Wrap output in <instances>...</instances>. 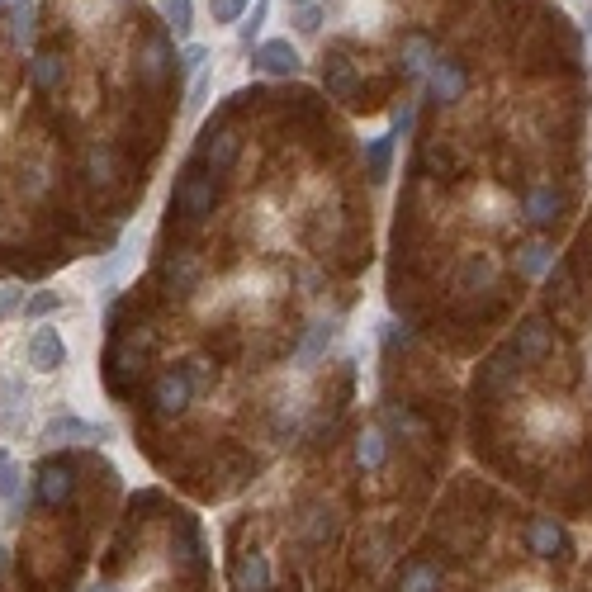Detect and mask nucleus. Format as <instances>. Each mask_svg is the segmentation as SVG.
Masks as SVG:
<instances>
[{"mask_svg":"<svg viewBox=\"0 0 592 592\" xmlns=\"http://www.w3.org/2000/svg\"><path fill=\"white\" fill-rule=\"evenodd\" d=\"M214 199H218L214 171L199 162V157H190V166L180 171L176 190H171V218H176L180 228H199L204 218L214 214Z\"/></svg>","mask_w":592,"mask_h":592,"instance_id":"obj_1","label":"nucleus"},{"mask_svg":"<svg viewBox=\"0 0 592 592\" xmlns=\"http://www.w3.org/2000/svg\"><path fill=\"white\" fill-rule=\"evenodd\" d=\"M237 152H242V133H237L233 124H223V119H214V124H204V133H199V147L195 157L214 176H223V171H233L237 166Z\"/></svg>","mask_w":592,"mask_h":592,"instance_id":"obj_2","label":"nucleus"},{"mask_svg":"<svg viewBox=\"0 0 592 592\" xmlns=\"http://www.w3.org/2000/svg\"><path fill=\"white\" fill-rule=\"evenodd\" d=\"M190 398H195V379H190V370H162V375L152 379V413L162 417V422L185 413Z\"/></svg>","mask_w":592,"mask_h":592,"instance_id":"obj_3","label":"nucleus"},{"mask_svg":"<svg viewBox=\"0 0 592 592\" xmlns=\"http://www.w3.org/2000/svg\"><path fill=\"white\" fill-rule=\"evenodd\" d=\"M76 493V465L72 460H43L34 479V503L38 507H62Z\"/></svg>","mask_w":592,"mask_h":592,"instance_id":"obj_4","label":"nucleus"},{"mask_svg":"<svg viewBox=\"0 0 592 592\" xmlns=\"http://www.w3.org/2000/svg\"><path fill=\"white\" fill-rule=\"evenodd\" d=\"M171 62H176V53H171V38H166L162 29H152V34L138 38V76H143L147 86H166Z\"/></svg>","mask_w":592,"mask_h":592,"instance_id":"obj_5","label":"nucleus"},{"mask_svg":"<svg viewBox=\"0 0 592 592\" xmlns=\"http://www.w3.org/2000/svg\"><path fill=\"white\" fill-rule=\"evenodd\" d=\"M323 86H327L332 100H351V105H360V72L341 48H332V53L323 57Z\"/></svg>","mask_w":592,"mask_h":592,"instance_id":"obj_6","label":"nucleus"},{"mask_svg":"<svg viewBox=\"0 0 592 592\" xmlns=\"http://www.w3.org/2000/svg\"><path fill=\"white\" fill-rule=\"evenodd\" d=\"M431 100H441V105H455V100H465V86H469V76H465V62H455V57H436L431 62Z\"/></svg>","mask_w":592,"mask_h":592,"instance_id":"obj_7","label":"nucleus"},{"mask_svg":"<svg viewBox=\"0 0 592 592\" xmlns=\"http://www.w3.org/2000/svg\"><path fill=\"white\" fill-rule=\"evenodd\" d=\"M252 67L266 76H294L299 72V53H294L289 38H270V43L252 48Z\"/></svg>","mask_w":592,"mask_h":592,"instance_id":"obj_8","label":"nucleus"},{"mask_svg":"<svg viewBox=\"0 0 592 592\" xmlns=\"http://www.w3.org/2000/svg\"><path fill=\"white\" fill-rule=\"evenodd\" d=\"M29 365L43 370V375H53L57 365H67V346H62V337H57L53 327H38L34 332V341H29Z\"/></svg>","mask_w":592,"mask_h":592,"instance_id":"obj_9","label":"nucleus"},{"mask_svg":"<svg viewBox=\"0 0 592 592\" xmlns=\"http://www.w3.org/2000/svg\"><path fill=\"white\" fill-rule=\"evenodd\" d=\"M29 81H34V90H43V95H53L62 81H67V57L53 53V48H43V53L29 62Z\"/></svg>","mask_w":592,"mask_h":592,"instance_id":"obj_10","label":"nucleus"},{"mask_svg":"<svg viewBox=\"0 0 592 592\" xmlns=\"http://www.w3.org/2000/svg\"><path fill=\"white\" fill-rule=\"evenodd\" d=\"M521 209H526V218H531L536 228H550L559 218V209H564V199L555 195V185H536V190H526Z\"/></svg>","mask_w":592,"mask_h":592,"instance_id":"obj_11","label":"nucleus"},{"mask_svg":"<svg viewBox=\"0 0 592 592\" xmlns=\"http://www.w3.org/2000/svg\"><path fill=\"white\" fill-rule=\"evenodd\" d=\"M545 351H550V327L536 323V318H531V323H521L517 327V341H512V356L531 365V360H540Z\"/></svg>","mask_w":592,"mask_h":592,"instance_id":"obj_12","label":"nucleus"},{"mask_svg":"<svg viewBox=\"0 0 592 592\" xmlns=\"http://www.w3.org/2000/svg\"><path fill=\"white\" fill-rule=\"evenodd\" d=\"M233 583H237V592H270V564H266V555H242L237 559V569H233Z\"/></svg>","mask_w":592,"mask_h":592,"instance_id":"obj_13","label":"nucleus"},{"mask_svg":"<svg viewBox=\"0 0 592 592\" xmlns=\"http://www.w3.org/2000/svg\"><path fill=\"white\" fill-rule=\"evenodd\" d=\"M166 285H171V294H190V289L199 285V275H204V266H199L190 252H176V261H166Z\"/></svg>","mask_w":592,"mask_h":592,"instance_id":"obj_14","label":"nucleus"},{"mask_svg":"<svg viewBox=\"0 0 592 592\" xmlns=\"http://www.w3.org/2000/svg\"><path fill=\"white\" fill-rule=\"evenodd\" d=\"M105 441L109 427H90V422H76V417H57V422H48L43 427V441Z\"/></svg>","mask_w":592,"mask_h":592,"instance_id":"obj_15","label":"nucleus"},{"mask_svg":"<svg viewBox=\"0 0 592 592\" xmlns=\"http://www.w3.org/2000/svg\"><path fill=\"white\" fill-rule=\"evenodd\" d=\"M384 455H389V436L379 427H365L356 436V465L360 469H379L384 465Z\"/></svg>","mask_w":592,"mask_h":592,"instance_id":"obj_16","label":"nucleus"},{"mask_svg":"<svg viewBox=\"0 0 592 592\" xmlns=\"http://www.w3.org/2000/svg\"><path fill=\"white\" fill-rule=\"evenodd\" d=\"M526 540H531V555H540V559H555V550H564V531H559V526H555L550 517L531 521Z\"/></svg>","mask_w":592,"mask_h":592,"instance_id":"obj_17","label":"nucleus"},{"mask_svg":"<svg viewBox=\"0 0 592 592\" xmlns=\"http://www.w3.org/2000/svg\"><path fill=\"white\" fill-rule=\"evenodd\" d=\"M332 337H337V323H313V327H308L304 346H299V365H318L323 351L332 346Z\"/></svg>","mask_w":592,"mask_h":592,"instance_id":"obj_18","label":"nucleus"},{"mask_svg":"<svg viewBox=\"0 0 592 592\" xmlns=\"http://www.w3.org/2000/svg\"><path fill=\"white\" fill-rule=\"evenodd\" d=\"M431 38L427 34H413L408 43H403V76H422V72H431Z\"/></svg>","mask_w":592,"mask_h":592,"instance_id":"obj_19","label":"nucleus"},{"mask_svg":"<svg viewBox=\"0 0 592 592\" xmlns=\"http://www.w3.org/2000/svg\"><path fill=\"white\" fill-rule=\"evenodd\" d=\"M398 592H441V569L431 564H408L398 578Z\"/></svg>","mask_w":592,"mask_h":592,"instance_id":"obj_20","label":"nucleus"},{"mask_svg":"<svg viewBox=\"0 0 592 592\" xmlns=\"http://www.w3.org/2000/svg\"><path fill=\"white\" fill-rule=\"evenodd\" d=\"M162 19L176 38H190V29H195V5H190V0H162Z\"/></svg>","mask_w":592,"mask_h":592,"instance_id":"obj_21","label":"nucleus"},{"mask_svg":"<svg viewBox=\"0 0 592 592\" xmlns=\"http://www.w3.org/2000/svg\"><path fill=\"white\" fill-rule=\"evenodd\" d=\"M86 180L100 185V190L114 185V152H109V147H90L86 152Z\"/></svg>","mask_w":592,"mask_h":592,"instance_id":"obj_22","label":"nucleus"},{"mask_svg":"<svg viewBox=\"0 0 592 592\" xmlns=\"http://www.w3.org/2000/svg\"><path fill=\"white\" fill-rule=\"evenodd\" d=\"M389 162H394V133L375 138V143H370V152H365V171H370V180L389 176Z\"/></svg>","mask_w":592,"mask_h":592,"instance_id":"obj_23","label":"nucleus"},{"mask_svg":"<svg viewBox=\"0 0 592 592\" xmlns=\"http://www.w3.org/2000/svg\"><path fill=\"white\" fill-rule=\"evenodd\" d=\"M337 536V517L327 512V507H313L304 517V540L308 545H323V540H332Z\"/></svg>","mask_w":592,"mask_h":592,"instance_id":"obj_24","label":"nucleus"},{"mask_svg":"<svg viewBox=\"0 0 592 592\" xmlns=\"http://www.w3.org/2000/svg\"><path fill=\"white\" fill-rule=\"evenodd\" d=\"M34 34V5H29V0H19L15 10H10V43H24V38Z\"/></svg>","mask_w":592,"mask_h":592,"instance_id":"obj_25","label":"nucleus"},{"mask_svg":"<svg viewBox=\"0 0 592 592\" xmlns=\"http://www.w3.org/2000/svg\"><path fill=\"white\" fill-rule=\"evenodd\" d=\"M517 266H521V275H540V270L550 266V247H545V242H526Z\"/></svg>","mask_w":592,"mask_h":592,"instance_id":"obj_26","label":"nucleus"},{"mask_svg":"<svg viewBox=\"0 0 592 592\" xmlns=\"http://www.w3.org/2000/svg\"><path fill=\"white\" fill-rule=\"evenodd\" d=\"M19 498V474L10 465V455H0V503H15Z\"/></svg>","mask_w":592,"mask_h":592,"instance_id":"obj_27","label":"nucleus"},{"mask_svg":"<svg viewBox=\"0 0 592 592\" xmlns=\"http://www.w3.org/2000/svg\"><path fill=\"white\" fill-rule=\"evenodd\" d=\"M57 304H62V299H57L53 289H43V294H34V299L24 304V313H29V318H43V313H53Z\"/></svg>","mask_w":592,"mask_h":592,"instance_id":"obj_28","label":"nucleus"},{"mask_svg":"<svg viewBox=\"0 0 592 592\" xmlns=\"http://www.w3.org/2000/svg\"><path fill=\"white\" fill-rule=\"evenodd\" d=\"M247 10V0H214V24H233Z\"/></svg>","mask_w":592,"mask_h":592,"instance_id":"obj_29","label":"nucleus"},{"mask_svg":"<svg viewBox=\"0 0 592 592\" xmlns=\"http://www.w3.org/2000/svg\"><path fill=\"white\" fill-rule=\"evenodd\" d=\"M261 24H266V0H256L252 19H247V24H242V43H247V48H252V38L261 34Z\"/></svg>","mask_w":592,"mask_h":592,"instance_id":"obj_30","label":"nucleus"},{"mask_svg":"<svg viewBox=\"0 0 592 592\" xmlns=\"http://www.w3.org/2000/svg\"><path fill=\"white\" fill-rule=\"evenodd\" d=\"M19 185H24L29 195H43V190H48V171H43V166H29V171H24V180H19Z\"/></svg>","mask_w":592,"mask_h":592,"instance_id":"obj_31","label":"nucleus"},{"mask_svg":"<svg viewBox=\"0 0 592 592\" xmlns=\"http://www.w3.org/2000/svg\"><path fill=\"white\" fill-rule=\"evenodd\" d=\"M294 24H299V34H318V24H323V15H318L313 5H304V10H299V19H294Z\"/></svg>","mask_w":592,"mask_h":592,"instance_id":"obj_32","label":"nucleus"},{"mask_svg":"<svg viewBox=\"0 0 592 592\" xmlns=\"http://www.w3.org/2000/svg\"><path fill=\"white\" fill-rule=\"evenodd\" d=\"M185 72H199L204 67V48H185V62H180Z\"/></svg>","mask_w":592,"mask_h":592,"instance_id":"obj_33","label":"nucleus"},{"mask_svg":"<svg viewBox=\"0 0 592 592\" xmlns=\"http://www.w3.org/2000/svg\"><path fill=\"white\" fill-rule=\"evenodd\" d=\"M394 124L408 133V128H413V105H398V109H394Z\"/></svg>","mask_w":592,"mask_h":592,"instance_id":"obj_34","label":"nucleus"},{"mask_svg":"<svg viewBox=\"0 0 592 592\" xmlns=\"http://www.w3.org/2000/svg\"><path fill=\"white\" fill-rule=\"evenodd\" d=\"M19 294H24V289H15V285H10V289H0V313H10Z\"/></svg>","mask_w":592,"mask_h":592,"instance_id":"obj_35","label":"nucleus"},{"mask_svg":"<svg viewBox=\"0 0 592 592\" xmlns=\"http://www.w3.org/2000/svg\"><path fill=\"white\" fill-rule=\"evenodd\" d=\"M86 592H114V588H109V583H95V588H86Z\"/></svg>","mask_w":592,"mask_h":592,"instance_id":"obj_36","label":"nucleus"},{"mask_svg":"<svg viewBox=\"0 0 592 592\" xmlns=\"http://www.w3.org/2000/svg\"><path fill=\"white\" fill-rule=\"evenodd\" d=\"M588 43H592V10H588Z\"/></svg>","mask_w":592,"mask_h":592,"instance_id":"obj_37","label":"nucleus"},{"mask_svg":"<svg viewBox=\"0 0 592 592\" xmlns=\"http://www.w3.org/2000/svg\"><path fill=\"white\" fill-rule=\"evenodd\" d=\"M289 5H313V0H289Z\"/></svg>","mask_w":592,"mask_h":592,"instance_id":"obj_38","label":"nucleus"},{"mask_svg":"<svg viewBox=\"0 0 592 592\" xmlns=\"http://www.w3.org/2000/svg\"><path fill=\"white\" fill-rule=\"evenodd\" d=\"M0 569H5V559H0Z\"/></svg>","mask_w":592,"mask_h":592,"instance_id":"obj_39","label":"nucleus"}]
</instances>
